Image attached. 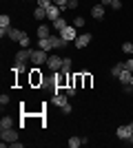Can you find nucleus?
<instances>
[{
    "instance_id": "obj_5",
    "label": "nucleus",
    "mask_w": 133,
    "mask_h": 148,
    "mask_svg": "<svg viewBox=\"0 0 133 148\" xmlns=\"http://www.w3.org/2000/svg\"><path fill=\"white\" fill-rule=\"evenodd\" d=\"M62 60L64 58H60V56H49V60H47V66H49V71H60L62 69Z\"/></svg>"
},
{
    "instance_id": "obj_6",
    "label": "nucleus",
    "mask_w": 133,
    "mask_h": 148,
    "mask_svg": "<svg viewBox=\"0 0 133 148\" xmlns=\"http://www.w3.org/2000/svg\"><path fill=\"white\" fill-rule=\"evenodd\" d=\"M60 36L64 38V40H69V42H76V38H78V33H76V27H64L62 31H60Z\"/></svg>"
},
{
    "instance_id": "obj_10",
    "label": "nucleus",
    "mask_w": 133,
    "mask_h": 148,
    "mask_svg": "<svg viewBox=\"0 0 133 148\" xmlns=\"http://www.w3.org/2000/svg\"><path fill=\"white\" fill-rule=\"evenodd\" d=\"M38 47L42 51H51L53 49V42H51V36L49 38H38Z\"/></svg>"
},
{
    "instance_id": "obj_19",
    "label": "nucleus",
    "mask_w": 133,
    "mask_h": 148,
    "mask_svg": "<svg viewBox=\"0 0 133 148\" xmlns=\"http://www.w3.org/2000/svg\"><path fill=\"white\" fill-rule=\"evenodd\" d=\"M60 71L71 75V58H64V60H62V69H60Z\"/></svg>"
},
{
    "instance_id": "obj_2",
    "label": "nucleus",
    "mask_w": 133,
    "mask_h": 148,
    "mask_svg": "<svg viewBox=\"0 0 133 148\" xmlns=\"http://www.w3.org/2000/svg\"><path fill=\"white\" fill-rule=\"evenodd\" d=\"M47 60H49L47 51H42V49H38V51H31V62L36 64V66H42V64H47Z\"/></svg>"
},
{
    "instance_id": "obj_21",
    "label": "nucleus",
    "mask_w": 133,
    "mask_h": 148,
    "mask_svg": "<svg viewBox=\"0 0 133 148\" xmlns=\"http://www.w3.org/2000/svg\"><path fill=\"white\" fill-rule=\"evenodd\" d=\"M69 146H71V148L82 146V137H71V139H69Z\"/></svg>"
},
{
    "instance_id": "obj_30",
    "label": "nucleus",
    "mask_w": 133,
    "mask_h": 148,
    "mask_svg": "<svg viewBox=\"0 0 133 148\" xmlns=\"http://www.w3.org/2000/svg\"><path fill=\"white\" fill-rule=\"evenodd\" d=\"M0 104H2V106L9 104V95H0Z\"/></svg>"
},
{
    "instance_id": "obj_29",
    "label": "nucleus",
    "mask_w": 133,
    "mask_h": 148,
    "mask_svg": "<svg viewBox=\"0 0 133 148\" xmlns=\"http://www.w3.org/2000/svg\"><path fill=\"white\" fill-rule=\"evenodd\" d=\"M124 69H127V71H133V58H129V60L124 62Z\"/></svg>"
},
{
    "instance_id": "obj_33",
    "label": "nucleus",
    "mask_w": 133,
    "mask_h": 148,
    "mask_svg": "<svg viewBox=\"0 0 133 148\" xmlns=\"http://www.w3.org/2000/svg\"><path fill=\"white\" fill-rule=\"evenodd\" d=\"M76 27H84V18H76Z\"/></svg>"
},
{
    "instance_id": "obj_4",
    "label": "nucleus",
    "mask_w": 133,
    "mask_h": 148,
    "mask_svg": "<svg viewBox=\"0 0 133 148\" xmlns=\"http://www.w3.org/2000/svg\"><path fill=\"white\" fill-rule=\"evenodd\" d=\"M115 135H118V139H124V142H129V137L133 135V126H131V124H124V126H120V128L115 130Z\"/></svg>"
},
{
    "instance_id": "obj_17",
    "label": "nucleus",
    "mask_w": 133,
    "mask_h": 148,
    "mask_svg": "<svg viewBox=\"0 0 133 148\" xmlns=\"http://www.w3.org/2000/svg\"><path fill=\"white\" fill-rule=\"evenodd\" d=\"M122 71H124V62H118V64H115L113 69H111V75H113V77H120V73Z\"/></svg>"
},
{
    "instance_id": "obj_23",
    "label": "nucleus",
    "mask_w": 133,
    "mask_h": 148,
    "mask_svg": "<svg viewBox=\"0 0 133 148\" xmlns=\"http://www.w3.org/2000/svg\"><path fill=\"white\" fill-rule=\"evenodd\" d=\"M29 44H31L29 36H22V38H20V47H22V49H29Z\"/></svg>"
},
{
    "instance_id": "obj_20",
    "label": "nucleus",
    "mask_w": 133,
    "mask_h": 148,
    "mask_svg": "<svg viewBox=\"0 0 133 148\" xmlns=\"http://www.w3.org/2000/svg\"><path fill=\"white\" fill-rule=\"evenodd\" d=\"M33 18H38V20L47 18V9H44V7H38V9L33 11Z\"/></svg>"
},
{
    "instance_id": "obj_27",
    "label": "nucleus",
    "mask_w": 133,
    "mask_h": 148,
    "mask_svg": "<svg viewBox=\"0 0 133 148\" xmlns=\"http://www.w3.org/2000/svg\"><path fill=\"white\" fill-rule=\"evenodd\" d=\"M76 91H78V88L73 86V84H69V86H67V95H69V97H73V95H76Z\"/></svg>"
},
{
    "instance_id": "obj_11",
    "label": "nucleus",
    "mask_w": 133,
    "mask_h": 148,
    "mask_svg": "<svg viewBox=\"0 0 133 148\" xmlns=\"http://www.w3.org/2000/svg\"><path fill=\"white\" fill-rule=\"evenodd\" d=\"M131 77H133V71H127V69H124V71L120 73V77H118V80H120L122 86H127V84H131Z\"/></svg>"
},
{
    "instance_id": "obj_14",
    "label": "nucleus",
    "mask_w": 133,
    "mask_h": 148,
    "mask_svg": "<svg viewBox=\"0 0 133 148\" xmlns=\"http://www.w3.org/2000/svg\"><path fill=\"white\" fill-rule=\"evenodd\" d=\"M25 36V31H20V29H9V38H11L13 42H20V38Z\"/></svg>"
},
{
    "instance_id": "obj_12",
    "label": "nucleus",
    "mask_w": 133,
    "mask_h": 148,
    "mask_svg": "<svg viewBox=\"0 0 133 148\" xmlns=\"http://www.w3.org/2000/svg\"><path fill=\"white\" fill-rule=\"evenodd\" d=\"M44 82V77H42V73H40V66H36L31 71V84H42Z\"/></svg>"
},
{
    "instance_id": "obj_18",
    "label": "nucleus",
    "mask_w": 133,
    "mask_h": 148,
    "mask_svg": "<svg viewBox=\"0 0 133 148\" xmlns=\"http://www.w3.org/2000/svg\"><path fill=\"white\" fill-rule=\"evenodd\" d=\"M64 27H67V22H64V18H56V20H53V29H56L58 33H60V31H62Z\"/></svg>"
},
{
    "instance_id": "obj_7",
    "label": "nucleus",
    "mask_w": 133,
    "mask_h": 148,
    "mask_svg": "<svg viewBox=\"0 0 133 148\" xmlns=\"http://www.w3.org/2000/svg\"><path fill=\"white\" fill-rule=\"evenodd\" d=\"M67 104H69V95H62V93H56V95H53V106H58L60 111H62Z\"/></svg>"
},
{
    "instance_id": "obj_1",
    "label": "nucleus",
    "mask_w": 133,
    "mask_h": 148,
    "mask_svg": "<svg viewBox=\"0 0 133 148\" xmlns=\"http://www.w3.org/2000/svg\"><path fill=\"white\" fill-rule=\"evenodd\" d=\"M0 139H2V148H5L7 144L18 142V130H13V128H5V130H0Z\"/></svg>"
},
{
    "instance_id": "obj_31",
    "label": "nucleus",
    "mask_w": 133,
    "mask_h": 148,
    "mask_svg": "<svg viewBox=\"0 0 133 148\" xmlns=\"http://www.w3.org/2000/svg\"><path fill=\"white\" fill-rule=\"evenodd\" d=\"M78 7V0H69V2H67V9H76Z\"/></svg>"
},
{
    "instance_id": "obj_25",
    "label": "nucleus",
    "mask_w": 133,
    "mask_h": 148,
    "mask_svg": "<svg viewBox=\"0 0 133 148\" xmlns=\"http://www.w3.org/2000/svg\"><path fill=\"white\" fill-rule=\"evenodd\" d=\"M67 2H69V0H53V5H58L62 11H67Z\"/></svg>"
},
{
    "instance_id": "obj_9",
    "label": "nucleus",
    "mask_w": 133,
    "mask_h": 148,
    "mask_svg": "<svg viewBox=\"0 0 133 148\" xmlns=\"http://www.w3.org/2000/svg\"><path fill=\"white\" fill-rule=\"evenodd\" d=\"M91 16H93L95 20H102L104 18V5H93L91 7Z\"/></svg>"
},
{
    "instance_id": "obj_35",
    "label": "nucleus",
    "mask_w": 133,
    "mask_h": 148,
    "mask_svg": "<svg viewBox=\"0 0 133 148\" xmlns=\"http://www.w3.org/2000/svg\"><path fill=\"white\" fill-rule=\"evenodd\" d=\"M131 86H133V77H131Z\"/></svg>"
},
{
    "instance_id": "obj_24",
    "label": "nucleus",
    "mask_w": 133,
    "mask_h": 148,
    "mask_svg": "<svg viewBox=\"0 0 133 148\" xmlns=\"http://www.w3.org/2000/svg\"><path fill=\"white\" fill-rule=\"evenodd\" d=\"M122 51L131 56V53H133V42H124V44H122Z\"/></svg>"
},
{
    "instance_id": "obj_22",
    "label": "nucleus",
    "mask_w": 133,
    "mask_h": 148,
    "mask_svg": "<svg viewBox=\"0 0 133 148\" xmlns=\"http://www.w3.org/2000/svg\"><path fill=\"white\" fill-rule=\"evenodd\" d=\"M9 25H11V18L2 13V16H0V27H7V29H9Z\"/></svg>"
},
{
    "instance_id": "obj_13",
    "label": "nucleus",
    "mask_w": 133,
    "mask_h": 148,
    "mask_svg": "<svg viewBox=\"0 0 133 148\" xmlns=\"http://www.w3.org/2000/svg\"><path fill=\"white\" fill-rule=\"evenodd\" d=\"M60 11H62V9H60V7H58V5H51L49 9H47V18H51V20L60 18Z\"/></svg>"
},
{
    "instance_id": "obj_16",
    "label": "nucleus",
    "mask_w": 133,
    "mask_h": 148,
    "mask_svg": "<svg viewBox=\"0 0 133 148\" xmlns=\"http://www.w3.org/2000/svg\"><path fill=\"white\" fill-rule=\"evenodd\" d=\"M49 33H51V27L49 25H40L38 27V38H49Z\"/></svg>"
},
{
    "instance_id": "obj_26",
    "label": "nucleus",
    "mask_w": 133,
    "mask_h": 148,
    "mask_svg": "<svg viewBox=\"0 0 133 148\" xmlns=\"http://www.w3.org/2000/svg\"><path fill=\"white\" fill-rule=\"evenodd\" d=\"M38 2H40L38 7H44V9H49V7L53 5V0H38Z\"/></svg>"
},
{
    "instance_id": "obj_3",
    "label": "nucleus",
    "mask_w": 133,
    "mask_h": 148,
    "mask_svg": "<svg viewBox=\"0 0 133 148\" xmlns=\"http://www.w3.org/2000/svg\"><path fill=\"white\" fill-rule=\"evenodd\" d=\"M31 60V49H20L16 53V62L13 64H18V66H25V62Z\"/></svg>"
},
{
    "instance_id": "obj_28",
    "label": "nucleus",
    "mask_w": 133,
    "mask_h": 148,
    "mask_svg": "<svg viewBox=\"0 0 133 148\" xmlns=\"http://www.w3.org/2000/svg\"><path fill=\"white\" fill-rule=\"evenodd\" d=\"M111 9H115V11L122 9V2H120V0H111Z\"/></svg>"
},
{
    "instance_id": "obj_32",
    "label": "nucleus",
    "mask_w": 133,
    "mask_h": 148,
    "mask_svg": "<svg viewBox=\"0 0 133 148\" xmlns=\"http://www.w3.org/2000/svg\"><path fill=\"white\" fill-rule=\"evenodd\" d=\"M71 111H73V108H71V104H67V106H64V108H62V113H64V115H69Z\"/></svg>"
},
{
    "instance_id": "obj_36",
    "label": "nucleus",
    "mask_w": 133,
    "mask_h": 148,
    "mask_svg": "<svg viewBox=\"0 0 133 148\" xmlns=\"http://www.w3.org/2000/svg\"><path fill=\"white\" fill-rule=\"evenodd\" d=\"M131 126H133V122H131Z\"/></svg>"
},
{
    "instance_id": "obj_34",
    "label": "nucleus",
    "mask_w": 133,
    "mask_h": 148,
    "mask_svg": "<svg viewBox=\"0 0 133 148\" xmlns=\"http://www.w3.org/2000/svg\"><path fill=\"white\" fill-rule=\"evenodd\" d=\"M129 144H131V146H133V135H131V137H129Z\"/></svg>"
},
{
    "instance_id": "obj_8",
    "label": "nucleus",
    "mask_w": 133,
    "mask_h": 148,
    "mask_svg": "<svg viewBox=\"0 0 133 148\" xmlns=\"http://www.w3.org/2000/svg\"><path fill=\"white\" fill-rule=\"evenodd\" d=\"M89 42H91V33H82V36H78L76 38V49H84Z\"/></svg>"
},
{
    "instance_id": "obj_15",
    "label": "nucleus",
    "mask_w": 133,
    "mask_h": 148,
    "mask_svg": "<svg viewBox=\"0 0 133 148\" xmlns=\"http://www.w3.org/2000/svg\"><path fill=\"white\" fill-rule=\"evenodd\" d=\"M5 128H13V117H2L0 119V130H5Z\"/></svg>"
}]
</instances>
